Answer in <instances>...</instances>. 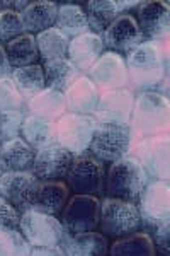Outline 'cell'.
Instances as JSON below:
<instances>
[{
	"label": "cell",
	"instance_id": "cell-1",
	"mask_svg": "<svg viewBox=\"0 0 170 256\" xmlns=\"http://www.w3.org/2000/svg\"><path fill=\"white\" fill-rule=\"evenodd\" d=\"M128 79L131 90H155L162 80L167 79V53L160 43L145 41L126 55Z\"/></svg>",
	"mask_w": 170,
	"mask_h": 256
},
{
	"label": "cell",
	"instance_id": "cell-2",
	"mask_svg": "<svg viewBox=\"0 0 170 256\" xmlns=\"http://www.w3.org/2000/svg\"><path fill=\"white\" fill-rule=\"evenodd\" d=\"M170 104L169 96L157 90H145L135 99L130 128L135 138L164 135L169 132Z\"/></svg>",
	"mask_w": 170,
	"mask_h": 256
},
{
	"label": "cell",
	"instance_id": "cell-3",
	"mask_svg": "<svg viewBox=\"0 0 170 256\" xmlns=\"http://www.w3.org/2000/svg\"><path fill=\"white\" fill-rule=\"evenodd\" d=\"M150 183V178L135 158H123L116 160L106 171L104 195L107 198L136 204L145 186Z\"/></svg>",
	"mask_w": 170,
	"mask_h": 256
},
{
	"label": "cell",
	"instance_id": "cell-4",
	"mask_svg": "<svg viewBox=\"0 0 170 256\" xmlns=\"http://www.w3.org/2000/svg\"><path fill=\"white\" fill-rule=\"evenodd\" d=\"M135 146V135L130 125H104L97 123L89 154L102 164H113L116 160L128 158Z\"/></svg>",
	"mask_w": 170,
	"mask_h": 256
},
{
	"label": "cell",
	"instance_id": "cell-5",
	"mask_svg": "<svg viewBox=\"0 0 170 256\" xmlns=\"http://www.w3.org/2000/svg\"><path fill=\"white\" fill-rule=\"evenodd\" d=\"M101 234L106 238H124L142 229V216L136 204L104 196L101 200Z\"/></svg>",
	"mask_w": 170,
	"mask_h": 256
},
{
	"label": "cell",
	"instance_id": "cell-6",
	"mask_svg": "<svg viewBox=\"0 0 170 256\" xmlns=\"http://www.w3.org/2000/svg\"><path fill=\"white\" fill-rule=\"evenodd\" d=\"M19 232L32 248L61 246L66 236L60 218L36 210H24L20 214Z\"/></svg>",
	"mask_w": 170,
	"mask_h": 256
},
{
	"label": "cell",
	"instance_id": "cell-7",
	"mask_svg": "<svg viewBox=\"0 0 170 256\" xmlns=\"http://www.w3.org/2000/svg\"><path fill=\"white\" fill-rule=\"evenodd\" d=\"M135 159L153 181H169L170 178V140L169 134L142 138L133 146Z\"/></svg>",
	"mask_w": 170,
	"mask_h": 256
},
{
	"label": "cell",
	"instance_id": "cell-8",
	"mask_svg": "<svg viewBox=\"0 0 170 256\" xmlns=\"http://www.w3.org/2000/svg\"><path fill=\"white\" fill-rule=\"evenodd\" d=\"M56 126V144L73 156L89 154V147L92 142L97 122L94 116L87 114L66 113L55 122Z\"/></svg>",
	"mask_w": 170,
	"mask_h": 256
},
{
	"label": "cell",
	"instance_id": "cell-9",
	"mask_svg": "<svg viewBox=\"0 0 170 256\" xmlns=\"http://www.w3.org/2000/svg\"><path fill=\"white\" fill-rule=\"evenodd\" d=\"M99 220H101V200L99 196L90 195L70 196L60 218L66 234L92 232L99 229Z\"/></svg>",
	"mask_w": 170,
	"mask_h": 256
},
{
	"label": "cell",
	"instance_id": "cell-10",
	"mask_svg": "<svg viewBox=\"0 0 170 256\" xmlns=\"http://www.w3.org/2000/svg\"><path fill=\"white\" fill-rule=\"evenodd\" d=\"M65 180L66 186L75 192V195H104V164L90 154L77 156Z\"/></svg>",
	"mask_w": 170,
	"mask_h": 256
},
{
	"label": "cell",
	"instance_id": "cell-11",
	"mask_svg": "<svg viewBox=\"0 0 170 256\" xmlns=\"http://www.w3.org/2000/svg\"><path fill=\"white\" fill-rule=\"evenodd\" d=\"M136 207L142 216V227L170 224V186L169 181H150L140 195Z\"/></svg>",
	"mask_w": 170,
	"mask_h": 256
},
{
	"label": "cell",
	"instance_id": "cell-12",
	"mask_svg": "<svg viewBox=\"0 0 170 256\" xmlns=\"http://www.w3.org/2000/svg\"><path fill=\"white\" fill-rule=\"evenodd\" d=\"M135 99L136 96L131 89L107 90L101 94L92 116L97 123L104 125H130Z\"/></svg>",
	"mask_w": 170,
	"mask_h": 256
},
{
	"label": "cell",
	"instance_id": "cell-13",
	"mask_svg": "<svg viewBox=\"0 0 170 256\" xmlns=\"http://www.w3.org/2000/svg\"><path fill=\"white\" fill-rule=\"evenodd\" d=\"M101 38L109 52H114L121 56L131 53L136 46L145 43V38L133 14H119Z\"/></svg>",
	"mask_w": 170,
	"mask_h": 256
},
{
	"label": "cell",
	"instance_id": "cell-14",
	"mask_svg": "<svg viewBox=\"0 0 170 256\" xmlns=\"http://www.w3.org/2000/svg\"><path fill=\"white\" fill-rule=\"evenodd\" d=\"M89 79L99 88V90H118L128 89L130 79H128V68L124 56L114 52H104L92 68L89 70Z\"/></svg>",
	"mask_w": 170,
	"mask_h": 256
},
{
	"label": "cell",
	"instance_id": "cell-15",
	"mask_svg": "<svg viewBox=\"0 0 170 256\" xmlns=\"http://www.w3.org/2000/svg\"><path fill=\"white\" fill-rule=\"evenodd\" d=\"M135 19L138 22L145 41L160 43V41L167 40L170 28V14L167 2H159V0L140 2V6L136 7Z\"/></svg>",
	"mask_w": 170,
	"mask_h": 256
},
{
	"label": "cell",
	"instance_id": "cell-16",
	"mask_svg": "<svg viewBox=\"0 0 170 256\" xmlns=\"http://www.w3.org/2000/svg\"><path fill=\"white\" fill-rule=\"evenodd\" d=\"M75 156L58 144L36 150L32 174L39 181H61L68 174Z\"/></svg>",
	"mask_w": 170,
	"mask_h": 256
},
{
	"label": "cell",
	"instance_id": "cell-17",
	"mask_svg": "<svg viewBox=\"0 0 170 256\" xmlns=\"http://www.w3.org/2000/svg\"><path fill=\"white\" fill-rule=\"evenodd\" d=\"M39 180L32 172H2L0 176V196L10 202L20 214L29 208L34 190Z\"/></svg>",
	"mask_w": 170,
	"mask_h": 256
},
{
	"label": "cell",
	"instance_id": "cell-18",
	"mask_svg": "<svg viewBox=\"0 0 170 256\" xmlns=\"http://www.w3.org/2000/svg\"><path fill=\"white\" fill-rule=\"evenodd\" d=\"M70 198V188L63 181H39L34 190L27 210H36L48 216H61Z\"/></svg>",
	"mask_w": 170,
	"mask_h": 256
},
{
	"label": "cell",
	"instance_id": "cell-19",
	"mask_svg": "<svg viewBox=\"0 0 170 256\" xmlns=\"http://www.w3.org/2000/svg\"><path fill=\"white\" fill-rule=\"evenodd\" d=\"M65 98L66 108H68L70 113L92 116L99 104V99H101V90L89 77L80 76L66 89Z\"/></svg>",
	"mask_w": 170,
	"mask_h": 256
},
{
	"label": "cell",
	"instance_id": "cell-20",
	"mask_svg": "<svg viewBox=\"0 0 170 256\" xmlns=\"http://www.w3.org/2000/svg\"><path fill=\"white\" fill-rule=\"evenodd\" d=\"M102 53H104V43L101 36L94 32H85V34L70 40L66 56L80 72H89L95 62L101 58Z\"/></svg>",
	"mask_w": 170,
	"mask_h": 256
},
{
	"label": "cell",
	"instance_id": "cell-21",
	"mask_svg": "<svg viewBox=\"0 0 170 256\" xmlns=\"http://www.w3.org/2000/svg\"><path fill=\"white\" fill-rule=\"evenodd\" d=\"M36 150L22 138L3 142L0 148V171L2 172H32Z\"/></svg>",
	"mask_w": 170,
	"mask_h": 256
},
{
	"label": "cell",
	"instance_id": "cell-22",
	"mask_svg": "<svg viewBox=\"0 0 170 256\" xmlns=\"http://www.w3.org/2000/svg\"><path fill=\"white\" fill-rule=\"evenodd\" d=\"M61 250L65 256H107L109 242L107 238L97 230L80 234H66Z\"/></svg>",
	"mask_w": 170,
	"mask_h": 256
},
{
	"label": "cell",
	"instance_id": "cell-23",
	"mask_svg": "<svg viewBox=\"0 0 170 256\" xmlns=\"http://www.w3.org/2000/svg\"><path fill=\"white\" fill-rule=\"evenodd\" d=\"M58 16V4L41 0V2H29L24 10H20L24 32L27 34H39V32L55 28Z\"/></svg>",
	"mask_w": 170,
	"mask_h": 256
},
{
	"label": "cell",
	"instance_id": "cell-24",
	"mask_svg": "<svg viewBox=\"0 0 170 256\" xmlns=\"http://www.w3.org/2000/svg\"><path fill=\"white\" fill-rule=\"evenodd\" d=\"M20 137L27 146L34 150H41L56 144V126L55 122H49L46 118L26 114L20 126Z\"/></svg>",
	"mask_w": 170,
	"mask_h": 256
},
{
	"label": "cell",
	"instance_id": "cell-25",
	"mask_svg": "<svg viewBox=\"0 0 170 256\" xmlns=\"http://www.w3.org/2000/svg\"><path fill=\"white\" fill-rule=\"evenodd\" d=\"M26 106H27V114L46 118L49 122L60 120L68 111L65 94L49 88L43 89L39 94H36L32 99H29Z\"/></svg>",
	"mask_w": 170,
	"mask_h": 256
},
{
	"label": "cell",
	"instance_id": "cell-26",
	"mask_svg": "<svg viewBox=\"0 0 170 256\" xmlns=\"http://www.w3.org/2000/svg\"><path fill=\"white\" fill-rule=\"evenodd\" d=\"M43 70H44V79H46V88L55 89L58 92H63V94L82 76L80 70L68 58L44 62Z\"/></svg>",
	"mask_w": 170,
	"mask_h": 256
},
{
	"label": "cell",
	"instance_id": "cell-27",
	"mask_svg": "<svg viewBox=\"0 0 170 256\" xmlns=\"http://www.w3.org/2000/svg\"><path fill=\"white\" fill-rule=\"evenodd\" d=\"M56 30H60L66 38H77L85 32H90L87 22L85 10L78 4H60L56 16Z\"/></svg>",
	"mask_w": 170,
	"mask_h": 256
},
{
	"label": "cell",
	"instance_id": "cell-28",
	"mask_svg": "<svg viewBox=\"0 0 170 256\" xmlns=\"http://www.w3.org/2000/svg\"><path fill=\"white\" fill-rule=\"evenodd\" d=\"M3 48H5L7 58H9L12 68H22L27 67V65H34L36 60L39 58L34 34L24 32V34L9 41L7 44H3Z\"/></svg>",
	"mask_w": 170,
	"mask_h": 256
},
{
	"label": "cell",
	"instance_id": "cell-29",
	"mask_svg": "<svg viewBox=\"0 0 170 256\" xmlns=\"http://www.w3.org/2000/svg\"><path fill=\"white\" fill-rule=\"evenodd\" d=\"M85 16L90 32L102 36L111 22L119 16L116 0H90L85 4Z\"/></svg>",
	"mask_w": 170,
	"mask_h": 256
},
{
	"label": "cell",
	"instance_id": "cell-30",
	"mask_svg": "<svg viewBox=\"0 0 170 256\" xmlns=\"http://www.w3.org/2000/svg\"><path fill=\"white\" fill-rule=\"evenodd\" d=\"M107 256H157L150 234L138 230L130 236L116 239L109 246Z\"/></svg>",
	"mask_w": 170,
	"mask_h": 256
},
{
	"label": "cell",
	"instance_id": "cell-31",
	"mask_svg": "<svg viewBox=\"0 0 170 256\" xmlns=\"http://www.w3.org/2000/svg\"><path fill=\"white\" fill-rule=\"evenodd\" d=\"M12 82L24 98V101H29L39 94L43 89H46V79H44V70L41 65H27L22 68H14L10 76Z\"/></svg>",
	"mask_w": 170,
	"mask_h": 256
},
{
	"label": "cell",
	"instance_id": "cell-32",
	"mask_svg": "<svg viewBox=\"0 0 170 256\" xmlns=\"http://www.w3.org/2000/svg\"><path fill=\"white\" fill-rule=\"evenodd\" d=\"M36 44H38V53L43 62H51L58 58H66L68 53V38L56 28L36 34Z\"/></svg>",
	"mask_w": 170,
	"mask_h": 256
},
{
	"label": "cell",
	"instance_id": "cell-33",
	"mask_svg": "<svg viewBox=\"0 0 170 256\" xmlns=\"http://www.w3.org/2000/svg\"><path fill=\"white\" fill-rule=\"evenodd\" d=\"M31 244L19 230L0 232V256H31Z\"/></svg>",
	"mask_w": 170,
	"mask_h": 256
},
{
	"label": "cell",
	"instance_id": "cell-34",
	"mask_svg": "<svg viewBox=\"0 0 170 256\" xmlns=\"http://www.w3.org/2000/svg\"><path fill=\"white\" fill-rule=\"evenodd\" d=\"M20 34H24L20 12L12 9L0 10V44H7Z\"/></svg>",
	"mask_w": 170,
	"mask_h": 256
},
{
	"label": "cell",
	"instance_id": "cell-35",
	"mask_svg": "<svg viewBox=\"0 0 170 256\" xmlns=\"http://www.w3.org/2000/svg\"><path fill=\"white\" fill-rule=\"evenodd\" d=\"M26 104L10 77L0 79V111H22Z\"/></svg>",
	"mask_w": 170,
	"mask_h": 256
},
{
	"label": "cell",
	"instance_id": "cell-36",
	"mask_svg": "<svg viewBox=\"0 0 170 256\" xmlns=\"http://www.w3.org/2000/svg\"><path fill=\"white\" fill-rule=\"evenodd\" d=\"M24 116L22 111H0V142H9L20 135Z\"/></svg>",
	"mask_w": 170,
	"mask_h": 256
},
{
	"label": "cell",
	"instance_id": "cell-37",
	"mask_svg": "<svg viewBox=\"0 0 170 256\" xmlns=\"http://www.w3.org/2000/svg\"><path fill=\"white\" fill-rule=\"evenodd\" d=\"M20 222V212L10 202L0 196V232L17 230Z\"/></svg>",
	"mask_w": 170,
	"mask_h": 256
},
{
	"label": "cell",
	"instance_id": "cell-38",
	"mask_svg": "<svg viewBox=\"0 0 170 256\" xmlns=\"http://www.w3.org/2000/svg\"><path fill=\"white\" fill-rule=\"evenodd\" d=\"M12 70H14V68L10 67V62H9V58H7L5 48H3V44H0V79L10 77Z\"/></svg>",
	"mask_w": 170,
	"mask_h": 256
},
{
	"label": "cell",
	"instance_id": "cell-39",
	"mask_svg": "<svg viewBox=\"0 0 170 256\" xmlns=\"http://www.w3.org/2000/svg\"><path fill=\"white\" fill-rule=\"evenodd\" d=\"M31 256H65L61 246L56 248H34L31 251Z\"/></svg>",
	"mask_w": 170,
	"mask_h": 256
},
{
	"label": "cell",
	"instance_id": "cell-40",
	"mask_svg": "<svg viewBox=\"0 0 170 256\" xmlns=\"http://www.w3.org/2000/svg\"><path fill=\"white\" fill-rule=\"evenodd\" d=\"M116 6H118V10H119V14H121L123 10H126V9H136V7L140 6V2H116Z\"/></svg>",
	"mask_w": 170,
	"mask_h": 256
},
{
	"label": "cell",
	"instance_id": "cell-41",
	"mask_svg": "<svg viewBox=\"0 0 170 256\" xmlns=\"http://www.w3.org/2000/svg\"><path fill=\"white\" fill-rule=\"evenodd\" d=\"M0 148H2V144H0Z\"/></svg>",
	"mask_w": 170,
	"mask_h": 256
}]
</instances>
